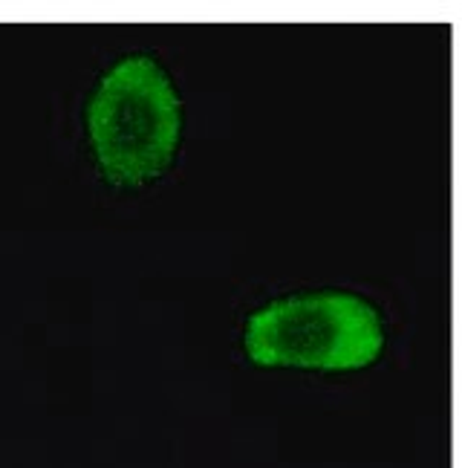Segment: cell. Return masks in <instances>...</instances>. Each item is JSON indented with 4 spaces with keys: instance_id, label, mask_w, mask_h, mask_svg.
I'll return each mask as SVG.
<instances>
[{
    "instance_id": "cell-2",
    "label": "cell",
    "mask_w": 462,
    "mask_h": 468,
    "mask_svg": "<svg viewBox=\"0 0 462 468\" xmlns=\"http://www.w3.org/2000/svg\"><path fill=\"white\" fill-rule=\"evenodd\" d=\"M243 350L257 367L362 370L384 350V321L367 298L352 292L287 295L248 315Z\"/></svg>"
},
{
    "instance_id": "cell-1",
    "label": "cell",
    "mask_w": 462,
    "mask_h": 468,
    "mask_svg": "<svg viewBox=\"0 0 462 468\" xmlns=\"http://www.w3.org/2000/svg\"><path fill=\"white\" fill-rule=\"evenodd\" d=\"M87 133L110 186L139 188L163 176L183 133V104L165 69L151 56L108 69L87 104Z\"/></svg>"
}]
</instances>
